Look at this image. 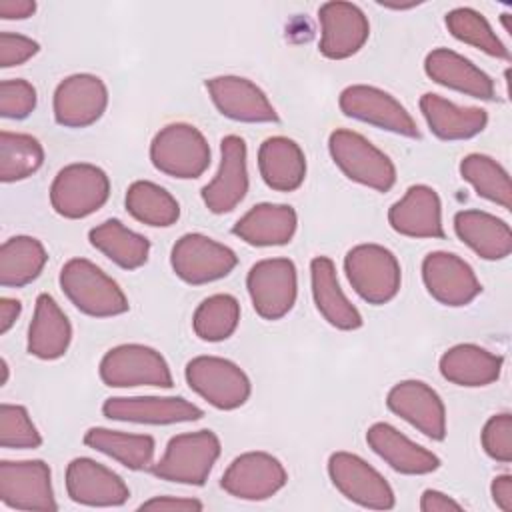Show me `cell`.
<instances>
[{
  "label": "cell",
  "mask_w": 512,
  "mask_h": 512,
  "mask_svg": "<svg viewBox=\"0 0 512 512\" xmlns=\"http://www.w3.org/2000/svg\"><path fill=\"white\" fill-rule=\"evenodd\" d=\"M36 88L24 78H8L0 82V116L22 120L36 108Z\"/></svg>",
  "instance_id": "obj_42"
},
{
  "label": "cell",
  "mask_w": 512,
  "mask_h": 512,
  "mask_svg": "<svg viewBox=\"0 0 512 512\" xmlns=\"http://www.w3.org/2000/svg\"><path fill=\"white\" fill-rule=\"evenodd\" d=\"M220 450V438L212 430L176 434L168 440L160 460L150 466V472L166 482L204 486Z\"/></svg>",
  "instance_id": "obj_2"
},
{
  "label": "cell",
  "mask_w": 512,
  "mask_h": 512,
  "mask_svg": "<svg viewBox=\"0 0 512 512\" xmlns=\"http://www.w3.org/2000/svg\"><path fill=\"white\" fill-rule=\"evenodd\" d=\"M366 442L392 470L400 474L420 476L440 468V458L432 450L412 442L388 422H374L366 430Z\"/></svg>",
  "instance_id": "obj_24"
},
{
  "label": "cell",
  "mask_w": 512,
  "mask_h": 512,
  "mask_svg": "<svg viewBox=\"0 0 512 512\" xmlns=\"http://www.w3.org/2000/svg\"><path fill=\"white\" fill-rule=\"evenodd\" d=\"M288 482L284 464L262 450H252L236 456L224 470L220 486L240 500H266L280 492Z\"/></svg>",
  "instance_id": "obj_14"
},
{
  "label": "cell",
  "mask_w": 512,
  "mask_h": 512,
  "mask_svg": "<svg viewBox=\"0 0 512 512\" xmlns=\"http://www.w3.org/2000/svg\"><path fill=\"white\" fill-rule=\"evenodd\" d=\"M44 162V148L38 138L22 132H0V180L4 184L32 176Z\"/></svg>",
  "instance_id": "obj_37"
},
{
  "label": "cell",
  "mask_w": 512,
  "mask_h": 512,
  "mask_svg": "<svg viewBox=\"0 0 512 512\" xmlns=\"http://www.w3.org/2000/svg\"><path fill=\"white\" fill-rule=\"evenodd\" d=\"M422 280L428 294L452 308L470 304L480 292L482 284L472 266L452 252H430L422 260Z\"/></svg>",
  "instance_id": "obj_16"
},
{
  "label": "cell",
  "mask_w": 512,
  "mask_h": 512,
  "mask_svg": "<svg viewBox=\"0 0 512 512\" xmlns=\"http://www.w3.org/2000/svg\"><path fill=\"white\" fill-rule=\"evenodd\" d=\"M48 262L44 244L34 236H12L0 246V284L22 288L34 282Z\"/></svg>",
  "instance_id": "obj_35"
},
{
  "label": "cell",
  "mask_w": 512,
  "mask_h": 512,
  "mask_svg": "<svg viewBox=\"0 0 512 512\" xmlns=\"http://www.w3.org/2000/svg\"><path fill=\"white\" fill-rule=\"evenodd\" d=\"M36 12V2L32 0H2L0 18L2 20H26Z\"/></svg>",
  "instance_id": "obj_48"
},
{
  "label": "cell",
  "mask_w": 512,
  "mask_h": 512,
  "mask_svg": "<svg viewBox=\"0 0 512 512\" xmlns=\"http://www.w3.org/2000/svg\"><path fill=\"white\" fill-rule=\"evenodd\" d=\"M310 282L316 310L330 326L338 330H358L362 326V314L342 292L336 266L328 256L312 258Z\"/></svg>",
  "instance_id": "obj_26"
},
{
  "label": "cell",
  "mask_w": 512,
  "mask_h": 512,
  "mask_svg": "<svg viewBox=\"0 0 512 512\" xmlns=\"http://www.w3.org/2000/svg\"><path fill=\"white\" fill-rule=\"evenodd\" d=\"M318 50L328 60H346L362 50L370 36V22L352 2H326L318 8Z\"/></svg>",
  "instance_id": "obj_15"
},
{
  "label": "cell",
  "mask_w": 512,
  "mask_h": 512,
  "mask_svg": "<svg viewBox=\"0 0 512 512\" xmlns=\"http://www.w3.org/2000/svg\"><path fill=\"white\" fill-rule=\"evenodd\" d=\"M206 90L218 112L236 122H278V112L260 86L242 76H214Z\"/></svg>",
  "instance_id": "obj_20"
},
{
  "label": "cell",
  "mask_w": 512,
  "mask_h": 512,
  "mask_svg": "<svg viewBox=\"0 0 512 512\" xmlns=\"http://www.w3.org/2000/svg\"><path fill=\"white\" fill-rule=\"evenodd\" d=\"M338 106L348 118L378 126L406 138H420V130L404 104H400V100H396L390 92L382 88L352 84L340 92Z\"/></svg>",
  "instance_id": "obj_12"
},
{
  "label": "cell",
  "mask_w": 512,
  "mask_h": 512,
  "mask_svg": "<svg viewBox=\"0 0 512 512\" xmlns=\"http://www.w3.org/2000/svg\"><path fill=\"white\" fill-rule=\"evenodd\" d=\"M42 436L34 426L28 410L20 404H2L0 406V446L8 450H26L38 448Z\"/></svg>",
  "instance_id": "obj_41"
},
{
  "label": "cell",
  "mask_w": 512,
  "mask_h": 512,
  "mask_svg": "<svg viewBox=\"0 0 512 512\" xmlns=\"http://www.w3.org/2000/svg\"><path fill=\"white\" fill-rule=\"evenodd\" d=\"M296 226L298 216L292 206L262 202L238 218L232 234L250 246H282L294 238Z\"/></svg>",
  "instance_id": "obj_27"
},
{
  "label": "cell",
  "mask_w": 512,
  "mask_h": 512,
  "mask_svg": "<svg viewBox=\"0 0 512 512\" xmlns=\"http://www.w3.org/2000/svg\"><path fill=\"white\" fill-rule=\"evenodd\" d=\"M124 204L130 216L146 226L168 228L180 218L178 200L166 188L150 180L132 182L126 190Z\"/></svg>",
  "instance_id": "obj_36"
},
{
  "label": "cell",
  "mask_w": 512,
  "mask_h": 512,
  "mask_svg": "<svg viewBox=\"0 0 512 512\" xmlns=\"http://www.w3.org/2000/svg\"><path fill=\"white\" fill-rule=\"evenodd\" d=\"M72 342V324L58 302L42 292L28 328V352L40 360H58Z\"/></svg>",
  "instance_id": "obj_30"
},
{
  "label": "cell",
  "mask_w": 512,
  "mask_h": 512,
  "mask_svg": "<svg viewBox=\"0 0 512 512\" xmlns=\"http://www.w3.org/2000/svg\"><path fill=\"white\" fill-rule=\"evenodd\" d=\"M240 322V304L232 294H212L204 298L192 316V330L204 342L230 338Z\"/></svg>",
  "instance_id": "obj_39"
},
{
  "label": "cell",
  "mask_w": 512,
  "mask_h": 512,
  "mask_svg": "<svg viewBox=\"0 0 512 512\" xmlns=\"http://www.w3.org/2000/svg\"><path fill=\"white\" fill-rule=\"evenodd\" d=\"M502 364V356L478 344H456L440 356L438 368L442 378L456 386L480 388L500 378Z\"/></svg>",
  "instance_id": "obj_31"
},
{
  "label": "cell",
  "mask_w": 512,
  "mask_h": 512,
  "mask_svg": "<svg viewBox=\"0 0 512 512\" xmlns=\"http://www.w3.org/2000/svg\"><path fill=\"white\" fill-rule=\"evenodd\" d=\"M328 152L340 172L376 192H388L396 184L394 162L362 134L336 128L328 138Z\"/></svg>",
  "instance_id": "obj_5"
},
{
  "label": "cell",
  "mask_w": 512,
  "mask_h": 512,
  "mask_svg": "<svg viewBox=\"0 0 512 512\" xmlns=\"http://www.w3.org/2000/svg\"><path fill=\"white\" fill-rule=\"evenodd\" d=\"M460 176L472 184L478 196L510 210L512 184L508 172L486 154H468L460 162Z\"/></svg>",
  "instance_id": "obj_38"
},
{
  "label": "cell",
  "mask_w": 512,
  "mask_h": 512,
  "mask_svg": "<svg viewBox=\"0 0 512 512\" xmlns=\"http://www.w3.org/2000/svg\"><path fill=\"white\" fill-rule=\"evenodd\" d=\"M344 272L352 290L368 304L382 306L396 298L402 268L392 250L380 244H358L344 258Z\"/></svg>",
  "instance_id": "obj_3"
},
{
  "label": "cell",
  "mask_w": 512,
  "mask_h": 512,
  "mask_svg": "<svg viewBox=\"0 0 512 512\" xmlns=\"http://www.w3.org/2000/svg\"><path fill=\"white\" fill-rule=\"evenodd\" d=\"M446 28L456 40L470 44L488 56L510 60V50L506 44L496 36L488 20L474 8L460 6L450 10L446 14Z\"/></svg>",
  "instance_id": "obj_40"
},
{
  "label": "cell",
  "mask_w": 512,
  "mask_h": 512,
  "mask_svg": "<svg viewBox=\"0 0 512 512\" xmlns=\"http://www.w3.org/2000/svg\"><path fill=\"white\" fill-rule=\"evenodd\" d=\"M40 50L38 42L14 34V32H0V66L2 68H12L28 62L32 56H36Z\"/></svg>",
  "instance_id": "obj_44"
},
{
  "label": "cell",
  "mask_w": 512,
  "mask_h": 512,
  "mask_svg": "<svg viewBox=\"0 0 512 512\" xmlns=\"http://www.w3.org/2000/svg\"><path fill=\"white\" fill-rule=\"evenodd\" d=\"M58 282L66 298L86 316L112 318L130 308L118 282L86 258H70L62 266Z\"/></svg>",
  "instance_id": "obj_1"
},
{
  "label": "cell",
  "mask_w": 512,
  "mask_h": 512,
  "mask_svg": "<svg viewBox=\"0 0 512 512\" xmlns=\"http://www.w3.org/2000/svg\"><path fill=\"white\" fill-rule=\"evenodd\" d=\"M110 196L108 174L88 162L64 166L52 180L50 204L56 214L68 220H80L100 210Z\"/></svg>",
  "instance_id": "obj_6"
},
{
  "label": "cell",
  "mask_w": 512,
  "mask_h": 512,
  "mask_svg": "<svg viewBox=\"0 0 512 512\" xmlns=\"http://www.w3.org/2000/svg\"><path fill=\"white\" fill-rule=\"evenodd\" d=\"M202 502L196 498H174V496H154L140 504V510H178V512H190V510H202Z\"/></svg>",
  "instance_id": "obj_45"
},
{
  "label": "cell",
  "mask_w": 512,
  "mask_h": 512,
  "mask_svg": "<svg viewBox=\"0 0 512 512\" xmlns=\"http://www.w3.org/2000/svg\"><path fill=\"white\" fill-rule=\"evenodd\" d=\"M8 382V362H6V358H2V386Z\"/></svg>",
  "instance_id": "obj_50"
},
{
  "label": "cell",
  "mask_w": 512,
  "mask_h": 512,
  "mask_svg": "<svg viewBox=\"0 0 512 512\" xmlns=\"http://www.w3.org/2000/svg\"><path fill=\"white\" fill-rule=\"evenodd\" d=\"M0 500L4 506L14 510H58L50 466L44 460H2Z\"/></svg>",
  "instance_id": "obj_13"
},
{
  "label": "cell",
  "mask_w": 512,
  "mask_h": 512,
  "mask_svg": "<svg viewBox=\"0 0 512 512\" xmlns=\"http://www.w3.org/2000/svg\"><path fill=\"white\" fill-rule=\"evenodd\" d=\"M492 500L494 504L504 510L512 512V476L510 474H498L490 484Z\"/></svg>",
  "instance_id": "obj_47"
},
{
  "label": "cell",
  "mask_w": 512,
  "mask_h": 512,
  "mask_svg": "<svg viewBox=\"0 0 512 512\" xmlns=\"http://www.w3.org/2000/svg\"><path fill=\"white\" fill-rule=\"evenodd\" d=\"M90 244L108 260L124 270H136L146 264L150 242L142 234L124 226L118 218H110L88 232Z\"/></svg>",
  "instance_id": "obj_33"
},
{
  "label": "cell",
  "mask_w": 512,
  "mask_h": 512,
  "mask_svg": "<svg viewBox=\"0 0 512 512\" xmlns=\"http://www.w3.org/2000/svg\"><path fill=\"white\" fill-rule=\"evenodd\" d=\"M246 288L256 314L264 320L284 318L296 304L298 274L290 258L258 260L246 276Z\"/></svg>",
  "instance_id": "obj_10"
},
{
  "label": "cell",
  "mask_w": 512,
  "mask_h": 512,
  "mask_svg": "<svg viewBox=\"0 0 512 512\" xmlns=\"http://www.w3.org/2000/svg\"><path fill=\"white\" fill-rule=\"evenodd\" d=\"M328 476L334 488L350 502L372 508L390 510L396 504V496L386 478L370 466L364 458L352 452H334L328 458Z\"/></svg>",
  "instance_id": "obj_11"
},
{
  "label": "cell",
  "mask_w": 512,
  "mask_h": 512,
  "mask_svg": "<svg viewBox=\"0 0 512 512\" xmlns=\"http://www.w3.org/2000/svg\"><path fill=\"white\" fill-rule=\"evenodd\" d=\"M388 224L408 238H444L442 202L426 184L410 186L388 210Z\"/></svg>",
  "instance_id": "obj_23"
},
{
  "label": "cell",
  "mask_w": 512,
  "mask_h": 512,
  "mask_svg": "<svg viewBox=\"0 0 512 512\" xmlns=\"http://www.w3.org/2000/svg\"><path fill=\"white\" fill-rule=\"evenodd\" d=\"M420 112L430 132L440 140H468L488 124V114L478 106H458L438 94L426 92L420 98Z\"/></svg>",
  "instance_id": "obj_29"
},
{
  "label": "cell",
  "mask_w": 512,
  "mask_h": 512,
  "mask_svg": "<svg viewBox=\"0 0 512 512\" xmlns=\"http://www.w3.org/2000/svg\"><path fill=\"white\" fill-rule=\"evenodd\" d=\"M108 106V88L94 74L66 76L54 90L52 110L56 124L64 128H86L102 118Z\"/></svg>",
  "instance_id": "obj_17"
},
{
  "label": "cell",
  "mask_w": 512,
  "mask_h": 512,
  "mask_svg": "<svg viewBox=\"0 0 512 512\" xmlns=\"http://www.w3.org/2000/svg\"><path fill=\"white\" fill-rule=\"evenodd\" d=\"M84 444L114 458L130 470H150L154 464L156 442L148 434H128L102 426L88 428Z\"/></svg>",
  "instance_id": "obj_34"
},
{
  "label": "cell",
  "mask_w": 512,
  "mask_h": 512,
  "mask_svg": "<svg viewBox=\"0 0 512 512\" xmlns=\"http://www.w3.org/2000/svg\"><path fill=\"white\" fill-rule=\"evenodd\" d=\"M236 264L238 256L232 248L200 232L180 236L170 252L174 274L192 286L220 280L228 276Z\"/></svg>",
  "instance_id": "obj_9"
},
{
  "label": "cell",
  "mask_w": 512,
  "mask_h": 512,
  "mask_svg": "<svg viewBox=\"0 0 512 512\" xmlns=\"http://www.w3.org/2000/svg\"><path fill=\"white\" fill-rule=\"evenodd\" d=\"M482 448L484 452L502 464H508L512 460V416L510 412L494 414L486 420L482 434Z\"/></svg>",
  "instance_id": "obj_43"
},
{
  "label": "cell",
  "mask_w": 512,
  "mask_h": 512,
  "mask_svg": "<svg viewBox=\"0 0 512 512\" xmlns=\"http://www.w3.org/2000/svg\"><path fill=\"white\" fill-rule=\"evenodd\" d=\"M210 146L204 134L186 122L166 124L150 142L152 166L178 180L200 178L210 166Z\"/></svg>",
  "instance_id": "obj_4"
},
{
  "label": "cell",
  "mask_w": 512,
  "mask_h": 512,
  "mask_svg": "<svg viewBox=\"0 0 512 512\" xmlns=\"http://www.w3.org/2000/svg\"><path fill=\"white\" fill-rule=\"evenodd\" d=\"M258 170L268 188L294 192L306 178V156L288 136H270L258 148Z\"/></svg>",
  "instance_id": "obj_28"
},
{
  "label": "cell",
  "mask_w": 512,
  "mask_h": 512,
  "mask_svg": "<svg viewBox=\"0 0 512 512\" xmlns=\"http://www.w3.org/2000/svg\"><path fill=\"white\" fill-rule=\"evenodd\" d=\"M22 312V302L16 298H0V334H6Z\"/></svg>",
  "instance_id": "obj_49"
},
{
  "label": "cell",
  "mask_w": 512,
  "mask_h": 512,
  "mask_svg": "<svg viewBox=\"0 0 512 512\" xmlns=\"http://www.w3.org/2000/svg\"><path fill=\"white\" fill-rule=\"evenodd\" d=\"M190 390L218 410H236L250 398L252 384L246 372L228 358L196 356L184 370Z\"/></svg>",
  "instance_id": "obj_8"
},
{
  "label": "cell",
  "mask_w": 512,
  "mask_h": 512,
  "mask_svg": "<svg viewBox=\"0 0 512 512\" xmlns=\"http://www.w3.org/2000/svg\"><path fill=\"white\" fill-rule=\"evenodd\" d=\"M220 168L202 188V202L212 214L232 212L248 192V150L244 138L228 134L220 142Z\"/></svg>",
  "instance_id": "obj_19"
},
{
  "label": "cell",
  "mask_w": 512,
  "mask_h": 512,
  "mask_svg": "<svg viewBox=\"0 0 512 512\" xmlns=\"http://www.w3.org/2000/svg\"><path fill=\"white\" fill-rule=\"evenodd\" d=\"M420 510H422V512H448V510L460 512V510H462V504L456 502L452 496L440 492V490L428 488V490H424L422 496H420Z\"/></svg>",
  "instance_id": "obj_46"
},
{
  "label": "cell",
  "mask_w": 512,
  "mask_h": 512,
  "mask_svg": "<svg viewBox=\"0 0 512 512\" xmlns=\"http://www.w3.org/2000/svg\"><path fill=\"white\" fill-rule=\"evenodd\" d=\"M100 378L112 388L158 386L172 388L174 378L166 358L146 344H120L110 348L98 366Z\"/></svg>",
  "instance_id": "obj_7"
},
{
  "label": "cell",
  "mask_w": 512,
  "mask_h": 512,
  "mask_svg": "<svg viewBox=\"0 0 512 512\" xmlns=\"http://www.w3.org/2000/svg\"><path fill=\"white\" fill-rule=\"evenodd\" d=\"M390 412L412 424L430 440L446 438V408L440 394L422 380H402L388 390Z\"/></svg>",
  "instance_id": "obj_18"
},
{
  "label": "cell",
  "mask_w": 512,
  "mask_h": 512,
  "mask_svg": "<svg viewBox=\"0 0 512 512\" xmlns=\"http://www.w3.org/2000/svg\"><path fill=\"white\" fill-rule=\"evenodd\" d=\"M458 238L484 260H502L512 252L510 226L484 210H460L454 216Z\"/></svg>",
  "instance_id": "obj_32"
},
{
  "label": "cell",
  "mask_w": 512,
  "mask_h": 512,
  "mask_svg": "<svg viewBox=\"0 0 512 512\" xmlns=\"http://www.w3.org/2000/svg\"><path fill=\"white\" fill-rule=\"evenodd\" d=\"M102 414L134 424H178L200 420L204 410L182 396H116L102 404Z\"/></svg>",
  "instance_id": "obj_21"
},
{
  "label": "cell",
  "mask_w": 512,
  "mask_h": 512,
  "mask_svg": "<svg viewBox=\"0 0 512 512\" xmlns=\"http://www.w3.org/2000/svg\"><path fill=\"white\" fill-rule=\"evenodd\" d=\"M424 72L436 84L480 100H494V80L472 60L450 48H434L424 60Z\"/></svg>",
  "instance_id": "obj_25"
},
{
  "label": "cell",
  "mask_w": 512,
  "mask_h": 512,
  "mask_svg": "<svg viewBox=\"0 0 512 512\" xmlns=\"http://www.w3.org/2000/svg\"><path fill=\"white\" fill-rule=\"evenodd\" d=\"M66 492L72 502L84 506H122L130 498L126 482L108 466L80 456L66 468Z\"/></svg>",
  "instance_id": "obj_22"
}]
</instances>
